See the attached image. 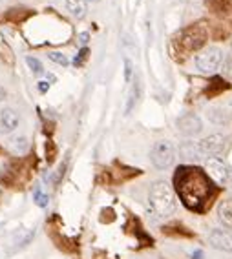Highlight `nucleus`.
<instances>
[{
  "mask_svg": "<svg viewBox=\"0 0 232 259\" xmlns=\"http://www.w3.org/2000/svg\"><path fill=\"white\" fill-rule=\"evenodd\" d=\"M174 186L179 195L181 203L192 212H205V208L210 204L214 197L212 181L209 179V174L196 166H179L174 176Z\"/></svg>",
  "mask_w": 232,
  "mask_h": 259,
  "instance_id": "obj_1",
  "label": "nucleus"
},
{
  "mask_svg": "<svg viewBox=\"0 0 232 259\" xmlns=\"http://www.w3.org/2000/svg\"><path fill=\"white\" fill-rule=\"evenodd\" d=\"M148 206L152 210L153 215L158 218H168L176 210V197L174 192L165 181H156L150 186L148 192Z\"/></svg>",
  "mask_w": 232,
  "mask_h": 259,
  "instance_id": "obj_2",
  "label": "nucleus"
},
{
  "mask_svg": "<svg viewBox=\"0 0 232 259\" xmlns=\"http://www.w3.org/2000/svg\"><path fill=\"white\" fill-rule=\"evenodd\" d=\"M150 161L158 170L170 168L172 162L176 161V150H174L170 141H158L153 144L152 152H150Z\"/></svg>",
  "mask_w": 232,
  "mask_h": 259,
  "instance_id": "obj_3",
  "label": "nucleus"
},
{
  "mask_svg": "<svg viewBox=\"0 0 232 259\" xmlns=\"http://www.w3.org/2000/svg\"><path fill=\"white\" fill-rule=\"evenodd\" d=\"M221 60H223V51L216 46H210L196 55V68L201 73H214L221 66Z\"/></svg>",
  "mask_w": 232,
  "mask_h": 259,
  "instance_id": "obj_4",
  "label": "nucleus"
},
{
  "mask_svg": "<svg viewBox=\"0 0 232 259\" xmlns=\"http://www.w3.org/2000/svg\"><path fill=\"white\" fill-rule=\"evenodd\" d=\"M205 40H207V28H205L203 24H194V26H190L188 29L183 31L179 42H181L183 50L194 51V50H200L205 44Z\"/></svg>",
  "mask_w": 232,
  "mask_h": 259,
  "instance_id": "obj_5",
  "label": "nucleus"
},
{
  "mask_svg": "<svg viewBox=\"0 0 232 259\" xmlns=\"http://www.w3.org/2000/svg\"><path fill=\"white\" fill-rule=\"evenodd\" d=\"M205 168H207V174H209V176L212 177L218 185L227 186V185H230V183H232V170L223 161H219L218 157L207 159V164H205Z\"/></svg>",
  "mask_w": 232,
  "mask_h": 259,
  "instance_id": "obj_6",
  "label": "nucleus"
},
{
  "mask_svg": "<svg viewBox=\"0 0 232 259\" xmlns=\"http://www.w3.org/2000/svg\"><path fill=\"white\" fill-rule=\"evenodd\" d=\"M200 146H201V152H203L205 159L218 157L219 153L225 150V146H227V137L221 134L209 135V137H205L203 141H200Z\"/></svg>",
  "mask_w": 232,
  "mask_h": 259,
  "instance_id": "obj_7",
  "label": "nucleus"
},
{
  "mask_svg": "<svg viewBox=\"0 0 232 259\" xmlns=\"http://www.w3.org/2000/svg\"><path fill=\"white\" fill-rule=\"evenodd\" d=\"M176 126H177V132L186 135V137H194V135L201 134V130H203V122L194 113H186V115L179 117L176 120Z\"/></svg>",
  "mask_w": 232,
  "mask_h": 259,
  "instance_id": "obj_8",
  "label": "nucleus"
},
{
  "mask_svg": "<svg viewBox=\"0 0 232 259\" xmlns=\"http://www.w3.org/2000/svg\"><path fill=\"white\" fill-rule=\"evenodd\" d=\"M209 243H210V246H214L216 250L232 252V234L227 230L214 228V230L209 234Z\"/></svg>",
  "mask_w": 232,
  "mask_h": 259,
  "instance_id": "obj_9",
  "label": "nucleus"
},
{
  "mask_svg": "<svg viewBox=\"0 0 232 259\" xmlns=\"http://www.w3.org/2000/svg\"><path fill=\"white\" fill-rule=\"evenodd\" d=\"M20 117L13 108H4L0 111V134H11L19 128Z\"/></svg>",
  "mask_w": 232,
  "mask_h": 259,
  "instance_id": "obj_10",
  "label": "nucleus"
},
{
  "mask_svg": "<svg viewBox=\"0 0 232 259\" xmlns=\"http://www.w3.org/2000/svg\"><path fill=\"white\" fill-rule=\"evenodd\" d=\"M179 155H181L185 161H201V159H205L200 143H194V141L183 143L181 146H179Z\"/></svg>",
  "mask_w": 232,
  "mask_h": 259,
  "instance_id": "obj_11",
  "label": "nucleus"
},
{
  "mask_svg": "<svg viewBox=\"0 0 232 259\" xmlns=\"http://www.w3.org/2000/svg\"><path fill=\"white\" fill-rule=\"evenodd\" d=\"M218 219L225 228H232V199H225L219 203Z\"/></svg>",
  "mask_w": 232,
  "mask_h": 259,
  "instance_id": "obj_12",
  "label": "nucleus"
},
{
  "mask_svg": "<svg viewBox=\"0 0 232 259\" xmlns=\"http://www.w3.org/2000/svg\"><path fill=\"white\" fill-rule=\"evenodd\" d=\"M66 10L73 15L75 19H83L88 11V2L86 0H64Z\"/></svg>",
  "mask_w": 232,
  "mask_h": 259,
  "instance_id": "obj_13",
  "label": "nucleus"
},
{
  "mask_svg": "<svg viewBox=\"0 0 232 259\" xmlns=\"http://www.w3.org/2000/svg\"><path fill=\"white\" fill-rule=\"evenodd\" d=\"M139 95H141V80H139V77H135L134 86H132V90H130V95H128V102H126V108H125L126 115L134 110V106L137 104V101H139Z\"/></svg>",
  "mask_w": 232,
  "mask_h": 259,
  "instance_id": "obj_14",
  "label": "nucleus"
},
{
  "mask_svg": "<svg viewBox=\"0 0 232 259\" xmlns=\"http://www.w3.org/2000/svg\"><path fill=\"white\" fill-rule=\"evenodd\" d=\"M28 148H29V143H28V139H26L24 135L11 139V150H13L15 153H26V152H28Z\"/></svg>",
  "mask_w": 232,
  "mask_h": 259,
  "instance_id": "obj_15",
  "label": "nucleus"
},
{
  "mask_svg": "<svg viewBox=\"0 0 232 259\" xmlns=\"http://www.w3.org/2000/svg\"><path fill=\"white\" fill-rule=\"evenodd\" d=\"M26 64H28V68L31 70L33 75H42V73H44V66H42L41 60L35 59V57H26Z\"/></svg>",
  "mask_w": 232,
  "mask_h": 259,
  "instance_id": "obj_16",
  "label": "nucleus"
},
{
  "mask_svg": "<svg viewBox=\"0 0 232 259\" xmlns=\"http://www.w3.org/2000/svg\"><path fill=\"white\" fill-rule=\"evenodd\" d=\"M33 201H35V204H37V206H41V208H46L48 201H50V199H48V195L41 190V186H37V188L33 190Z\"/></svg>",
  "mask_w": 232,
  "mask_h": 259,
  "instance_id": "obj_17",
  "label": "nucleus"
},
{
  "mask_svg": "<svg viewBox=\"0 0 232 259\" xmlns=\"http://www.w3.org/2000/svg\"><path fill=\"white\" fill-rule=\"evenodd\" d=\"M48 59L53 60L55 64H61V66H68V64H70L68 57H66L64 53H59V51H50V53H48Z\"/></svg>",
  "mask_w": 232,
  "mask_h": 259,
  "instance_id": "obj_18",
  "label": "nucleus"
},
{
  "mask_svg": "<svg viewBox=\"0 0 232 259\" xmlns=\"http://www.w3.org/2000/svg\"><path fill=\"white\" fill-rule=\"evenodd\" d=\"M221 113H225V111H221V110H210L209 111L210 120H212V122H218V124L225 122V120H227V117H221Z\"/></svg>",
  "mask_w": 232,
  "mask_h": 259,
  "instance_id": "obj_19",
  "label": "nucleus"
},
{
  "mask_svg": "<svg viewBox=\"0 0 232 259\" xmlns=\"http://www.w3.org/2000/svg\"><path fill=\"white\" fill-rule=\"evenodd\" d=\"M132 79V62L128 59L125 60V80L128 82V80Z\"/></svg>",
  "mask_w": 232,
  "mask_h": 259,
  "instance_id": "obj_20",
  "label": "nucleus"
},
{
  "mask_svg": "<svg viewBox=\"0 0 232 259\" xmlns=\"http://www.w3.org/2000/svg\"><path fill=\"white\" fill-rule=\"evenodd\" d=\"M86 55H88V51H86V50L81 51V53H79V59H75V64H77V66L83 64V60L86 59Z\"/></svg>",
  "mask_w": 232,
  "mask_h": 259,
  "instance_id": "obj_21",
  "label": "nucleus"
},
{
  "mask_svg": "<svg viewBox=\"0 0 232 259\" xmlns=\"http://www.w3.org/2000/svg\"><path fill=\"white\" fill-rule=\"evenodd\" d=\"M48 90H50V84H48L46 80H42V82H38V92H41V93H46Z\"/></svg>",
  "mask_w": 232,
  "mask_h": 259,
  "instance_id": "obj_22",
  "label": "nucleus"
},
{
  "mask_svg": "<svg viewBox=\"0 0 232 259\" xmlns=\"http://www.w3.org/2000/svg\"><path fill=\"white\" fill-rule=\"evenodd\" d=\"M192 259H203V250H196V252H192Z\"/></svg>",
  "mask_w": 232,
  "mask_h": 259,
  "instance_id": "obj_23",
  "label": "nucleus"
},
{
  "mask_svg": "<svg viewBox=\"0 0 232 259\" xmlns=\"http://www.w3.org/2000/svg\"><path fill=\"white\" fill-rule=\"evenodd\" d=\"M79 38H81V44H86V42H88V38H90V35H88V33H81Z\"/></svg>",
  "mask_w": 232,
  "mask_h": 259,
  "instance_id": "obj_24",
  "label": "nucleus"
},
{
  "mask_svg": "<svg viewBox=\"0 0 232 259\" xmlns=\"http://www.w3.org/2000/svg\"><path fill=\"white\" fill-rule=\"evenodd\" d=\"M0 194H2V188H0Z\"/></svg>",
  "mask_w": 232,
  "mask_h": 259,
  "instance_id": "obj_25",
  "label": "nucleus"
},
{
  "mask_svg": "<svg viewBox=\"0 0 232 259\" xmlns=\"http://www.w3.org/2000/svg\"><path fill=\"white\" fill-rule=\"evenodd\" d=\"M0 4H2V0H0Z\"/></svg>",
  "mask_w": 232,
  "mask_h": 259,
  "instance_id": "obj_26",
  "label": "nucleus"
}]
</instances>
